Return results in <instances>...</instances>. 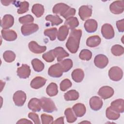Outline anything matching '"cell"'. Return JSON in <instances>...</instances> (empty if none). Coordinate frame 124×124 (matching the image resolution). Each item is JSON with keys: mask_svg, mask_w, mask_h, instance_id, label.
I'll list each match as a JSON object with an SVG mask.
<instances>
[{"mask_svg": "<svg viewBox=\"0 0 124 124\" xmlns=\"http://www.w3.org/2000/svg\"><path fill=\"white\" fill-rule=\"evenodd\" d=\"M81 35L82 31L80 29L73 30L71 31L66 43V46L71 53H75L77 52Z\"/></svg>", "mask_w": 124, "mask_h": 124, "instance_id": "cell-1", "label": "cell"}, {"mask_svg": "<svg viewBox=\"0 0 124 124\" xmlns=\"http://www.w3.org/2000/svg\"><path fill=\"white\" fill-rule=\"evenodd\" d=\"M42 108L46 112L52 113L57 110L53 101L50 98L43 97L40 99Z\"/></svg>", "mask_w": 124, "mask_h": 124, "instance_id": "cell-2", "label": "cell"}, {"mask_svg": "<svg viewBox=\"0 0 124 124\" xmlns=\"http://www.w3.org/2000/svg\"><path fill=\"white\" fill-rule=\"evenodd\" d=\"M64 70L61 63L60 62L51 65L48 69V74L53 78H59L62 75Z\"/></svg>", "mask_w": 124, "mask_h": 124, "instance_id": "cell-3", "label": "cell"}, {"mask_svg": "<svg viewBox=\"0 0 124 124\" xmlns=\"http://www.w3.org/2000/svg\"><path fill=\"white\" fill-rule=\"evenodd\" d=\"M123 76V72L121 68L118 66L111 67L108 71V76L109 78L115 81L120 80Z\"/></svg>", "mask_w": 124, "mask_h": 124, "instance_id": "cell-4", "label": "cell"}, {"mask_svg": "<svg viewBox=\"0 0 124 124\" xmlns=\"http://www.w3.org/2000/svg\"><path fill=\"white\" fill-rule=\"evenodd\" d=\"M26 99V94L22 91H16L13 95V101L17 106H22Z\"/></svg>", "mask_w": 124, "mask_h": 124, "instance_id": "cell-5", "label": "cell"}, {"mask_svg": "<svg viewBox=\"0 0 124 124\" xmlns=\"http://www.w3.org/2000/svg\"><path fill=\"white\" fill-rule=\"evenodd\" d=\"M109 9L111 13L114 14H120L123 12L124 9V1H115L109 6Z\"/></svg>", "mask_w": 124, "mask_h": 124, "instance_id": "cell-6", "label": "cell"}, {"mask_svg": "<svg viewBox=\"0 0 124 124\" xmlns=\"http://www.w3.org/2000/svg\"><path fill=\"white\" fill-rule=\"evenodd\" d=\"M101 33L107 39H110L114 36V31L112 26L109 24H105L101 28Z\"/></svg>", "mask_w": 124, "mask_h": 124, "instance_id": "cell-7", "label": "cell"}, {"mask_svg": "<svg viewBox=\"0 0 124 124\" xmlns=\"http://www.w3.org/2000/svg\"><path fill=\"white\" fill-rule=\"evenodd\" d=\"M39 29V26L36 24H28L23 25L21 28V33L24 36L29 35Z\"/></svg>", "mask_w": 124, "mask_h": 124, "instance_id": "cell-8", "label": "cell"}, {"mask_svg": "<svg viewBox=\"0 0 124 124\" xmlns=\"http://www.w3.org/2000/svg\"><path fill=\"white\" fill-rule=\"evenodd\" d=\"M95 65L99 68H105L108 63V58L103 54L96 55L94 59Z\"/></svg>", "mask_w": 124, "mask_h": 124, "instance_id": "cell-9", "label": "cell"}, {"mask_svg": "<svg viewBox=\"0 0 124 124\" xmlns=\"http://www.w3.org/2000/svg\"><path fill=\"white\" fill-rule=\"evenodd\" d=\"M98 94L103 99H107L110 98L113 95L114 90L109 86H103L99 90Z\"/></svg>", "mask_w": 124, "mask_h": 124, "instance_id": "cell-10", "label": "cell"}, {"mask_svg": "<svg viewBox=\"0 0 124 124\" xmlns=\"http://www.w3.org/2000/svg\"><path fill=\"white\" fill-rule=\"evenodd\" d=\"M92 14V8L87 5H82L80 7L78 11V15L82 20H85L89 18Z\"/></svg>", "mask_w": 124, "mask_h": 124, "instance_id": "cell-11", "label": "cell"}, {"mask_svg": "<svg viewBox=\"0 0 124 124\" xmlns=\"http://www.w3.org/2000/svg\"><path fill=\"white\" fill-rule=\"evenodd\" d=\"M31 74V69L30 66L27 64H22L17 70V76L21 78H28Z\"/></svg>", "mask_w": 124, "mask_h": 124, "instance_id": "cell-12", "label": "cell"}, {"mask_svg": "<svg viewBox=\"0 0 124 124\" xmlns=\"http://www.w3.org/2000/svg\"><path fill=\"white\" fill-rule=\"evenodd\" d=\"M29 48L30 50L33 53L36 54H40L45 52L46 49V46H39L36 42L32 41L29 44Z\"/></svg>", "mask_w": 124, "mask_h": 124, "instance_id": "cell-13", "label": "cell"}, {"mask_svg": "<svg viewBox=\"0 0 124 124\" xmlns=\"http://www.w3.org/2000/svg\"><path fill=\"white\" fill-rule=\"evenodd\" d=\"M14 23V17L10 15H5L1 19V27L4 30L8 29L13 25Z\"/></svg>", "mask_w": 124, "mask_h": 124, "instance_id": "cell-14", "label": "cell"}, {"mask_svg": "<svg viewBox=\"0 0 124 124\" xmlns=\"http://www.w3.org/2000/svg\"><path fill=\"white\" fill-rule=\"evenodd\" d=\"M84 27L85 30L88 32H94L97 29V22L94 19H89L85 21Z\"/></svg>", "mask_w": 124, "mask_h": 124, "instance_id": "cell-15", "label": "cell"}, {"mask_svg": "<svg viewBox=\"0 0 124 124\" xmlns=\"http://www.w3.org/2000/svg\"><path fill=\"white\" fill-rule=\"evenodd\" d=\"M70 7L65 3H59L54 5L52 11L54 14H59L61 16H62Z\"/></svg>", "mask_w": 124, "mask_h": 124, "instance_id": "cell-16", "label": "cell"}, {"mask_svg": "<svg viewBox=\"0 0 124 124\" xmlns=\"http://www.w3.org/2000/svg\"><path fill=\"white\" fill-rule=\"evenodd\" d=\"M90 106L93 110H98L102 107L103 102L101 98L98 96H94L90 100Z\"/></svg>", "mask_w": 124, "mask_h": 124, "instance_id": "cell-17", "label": "cell"}, {"mask_svg": "<svg viewBox=\"0 0 124 124\" xmlns=\"http://www.w3.org/2000/svg\"><path fill=\"white\" fill-rule=\"evenodd\" d=\"M1 33L2 38L8 41H14L17 38V34L13 30H6L3 29L1 30Z\"/></svg>", "mask_w": 124, "mask_h": 124, "instance_id": "cell-18", "label": "cell"}, {"mask_svg": "<svg viewBox=\"0 0 124 124\" xmlns=\"http://www.w3.org/2000/svg\"><path fill=\"white\" fill-rule=\"evenodd\" d=\"M28 107L30 109L33 111L37 112L40 111L42 108L40 99L36 98H33L31 99L28 103Z\"/></svg>", "mask_w": 124, "mask_h": 124, "instance_id": "cell-19", "label": "cell"}, {"mask_svg": "<svg viewBox=\"0 0 124 124\" xmlns=\"http://www.w3.org/2000/svg\"><path fill=\"white\" fill-rule=\"evenodd\" d=\"M46 79L41 77H36L34 78L30 83L31 87L35 89H38L43 87L46 83Z\"/></svg>", "mask_w": 124, "mask_h": 124, "instance_id": "cell-20", "label": "cell"}, {"mask_svg": "<svg viewBox=\"0 0 124 124\" xmlns=\"http://www.w3.org/2000/svg\"><path fill=\"white\" fill-rule=\"evenodd\" d=\"M110 107L119 113H123L124 111V101L123 99H116L111 103Z\"/></svg>", "mask_w": 124, "mask_h": 124, "instance_id": "cell-21", "label": "cell"}, {"mask_svg": "<svg viewBox=\"0 0 124 124\" xmlns=\"http://www.w3.org/2000/svg\"><path fill=\"white\" fill-rule=\"evenodd\" d=\"M72 108L76 116L78 117L83 116L86 112V107L82 103H79L76 104Z\"/></svg>", "mask_w": 124, "mask_h": 124, "instance_id": "cell-22", "label": "cell"}, {"mask_svg": "<svg viewBox=\"0 0 124 124\" xmlns=\"http://www.w3.org/2000/svg\"><path fill=\"white\" fill-rule=\"evenodd\" d=\"M54 50V52L57 61L60 62L64 58L69 56V54L62 47L59 46L56 47Z\"/></svg>", "mask_w": 124, "mask_h": 124, "instance_id": "cell-23", "label": "cell"}, {"mask_svg": "<svg viewBox=\"0 0 124 124\" xmlns=\"http://www.w3.org/2000/svg\"><path fill=\"white\" fill-rule=\"evenodd\" d=\"M101 41V39L99 36H91L87 39L86 45L90 47H94L98 46L100 44Z\"/></svg>", "mask_w": 124, "mask_h": 124, "instance_id": "cell-24", "label": "cell"}, {"mask_svg": "<svg viewBox=\"0 0 124 124\" xmlns=\"http://www.w3.org/2000/svg\"><path fill=\"white\" fill-rule=\"evenodd\" d=\"M69 32V28L66 25H63L60 27L57 32L58 39L61 41L65 40Z\"/></svg>", "mask_w": 124, "mask_h": 124, "instance_id": "cell-25", "label": "cell"}, {"mask_svg": "<svg viewBox=\"0 0 124 124\" xmlns=\"http://www.w3.org/2000/svg\"><path fill=\"white\" fill-rule=\"evenodd\" d=\"M71 76L73 80L76 82H80L84 78V73L82 69L78 68L72 72Z\"/></svg>", "mask_w": 124, "mask_h": 124, "instance_id": "cell-26", "label": "cell"}, {"mask_svg": "<svg viewBox=\"0 0 124 124\" xmlns=\"http://www.w3.org/2000/svg\"><path fill=\"white\" fill-rule=\"evenodd\" d=\"M106 114L107 117L111 120H117L120 116V113L114 110L110 106L107 108Z\"/></svg>", "mask_w": 124, "mask_h": 124, "instance_id": "cell-27", "label": "cell"}, {"mask_svg": "<svg viewBox=\"0 0 124 124\" xmlns=\"http://www.w3.org/2000/svg\"><path fill=\"white\" fill-rule=\"evenodd\" d=\"M64 24L69 29L73 30L78 26L79 22L77 17L72 16L66 19Z\"/></svg>", "mask_w": 124, "mask_h": 124, "instance_id": "cell-28", "label": "cell"}, {"mask_svg": "<svg viewBox=\"0 0 124 124\" xmlns=\"http://www.w3.org/2000/svg\"><path fill=\"white\" fill-rule=\"evenodd\" d=\"M64 97L66 101L76 100L79 97V93L76 90H71L64 94Z\"/></svg>", "mask_w": 124, "mask_h": 124, "instance_id": "cell-29", "label": "cell"}, {"mask_svg": "<svg viewBox=\"0 0 124 124\" xmlns=\"http://www.w3.org/2000/svg\"><path fill=\"white\" fill-rule=\"evenodd\" d=\"M31 11L37 17H40L44 14V8L40 4H35L32 6Z\"/></svg>", "mask_w": 124, "mask_h": 124, "instance_id": "cell-30", "label": "cell"}, {"mask_svg": "<svg viewBox=\"0 0 124 124\" xmlns=\"http://www.w3.org/2000/svg\"><path fill=\"white\" fill-rule=\"evenodd\" d=\"M46 92L49 96H53L57 95L58 93L57 85L53 82L50 83L46 88Z\"/></svg>", "mask_w": 124, "mask_h": 124, "instance_id": "cell-31", "label": "cell"}, {"mask_svg": "<svg viewBox=\"0 0 124 124\" xmlns=\"http://www.w3.org/2000/svg\"><path fill=\"white\" fill-rule=\"evenodd\" d=\"M46 20L49 21L51 23L52 26L59 25L62 22V20L57 15L53 16L48 15L46 17Z\"/></svg>", "mask_w": 124, "mask_h": 124, "instance_id": "cell-32", "label": "cell"}, {"mask_svg": "<svg viewBox=\"0 0 124 124\" xmlns=\"http://www.w3.org/2000/svg\"><path fill=\"white\" fill-rule=\"evenodd\" d=\"M31 64L33 69L36 72H41L44 68V64L40 60L37 59H34L31 61Z\"/></svg>", "mask_w": 124, "mask_h": 124, "instance_id": "cell-33", "label": "cell"}, {"mask_svg": "<svg viewBox=\"0 0 124 124\" xmlns=\"http://www.w3.org/2000/svg\"><path fill=\"white\" fill-rule=\"evenodd\" d=\"M64 115L66 116V121L68 123H72L75 122L77 120V117L71 108H67L65 110Z\"/></svg>", "mask_w": 124, "mask_h": 124, "instance_id": "cell-34", "label": "cell"}, {"mask_svg": "<svg viewBox=\"0 0 124 124\" xmlns=\"http://www.w3.org/2000/svg\"><path fill=\"white\" fill-rule=\"evenodd\" d=\"M57 29L56 28L47 29L44 31V34L49 37L51 41L55 40L57 34Z\"/></svg>", "mask_w": 124, "mask_h": 124, "instance_id": "cell-35", "label": "cell"}, {"mask_svg": "<svg viewBox=\"0 0 124 124\" xmlns=\"http://www.w3.org/2000/svg\"><path fill=\"white\" fill-rule=\"evenodd\" d=\"M111 52L114 56H119L124 54V49L122 46L120 45H115L112 46Z\"/></svg>", "mask_w": 124, "mask_h": 124, "instance_id": "cell-36", "label": "cell"}, {"mask_svg": "<svg viewBox=\"0 0 124 124\" xmlns=\"http://www.w3.org/2000/svg\"><path fill=\"white\" fill-rule=\"evenodd\" d=\"M3 58L6 62H12L16 59V54L11 50H7L4 52Z\"/></svg>", "mask_w": 124, "mask_h": 124, "instance_id": "cell-37", "label": "cell"}, {"mask_svg": "<svg viewBox=\"0 0 124 124\" xmlns=\"http://www.w3.org/2000/svg\"><path fill=\"white\" fill-rule=\"evenodd\" d=\"M92 56V53L89 50L87 49H82L79 54V57L81 60L85 61L90 60Z\"/></svg>", "mask_w": 124, "mask_h": 124, "instance_id": "cell-38", "label": "cell"}, {"mask_svg": "<svg viewBox=\"0 0 124 124\" xmlns=\"http://www.w3.org/2000/svg\"><path fill=\"white\" fill-rule=\"evenodd\" d=\"M42 57L45 61L48 62H53L56 57L55 55L54 52V50H51L49 51L44 53L42 55Z\"/></svg>", "mask_w": 124, "mask_h": 124, "instance_id": "cell-39", "label": "cell"}, {"mask_svg": "<svg viewBox=\"0 0 124 124\" xmlns=\"http://www.w3.org/2000/svg\"><path fill=\"white\" fill-rule=\"evenodd\" d=\"M60 63L63 67L64 72L68 71L73 66V62L70 59H66L62 61H61Z\"/></svg>", "mask_w": 124, "mask_h": 124, "instance_id": "cell-40", "label": "cell"}, {"mask_svg": "<svg viewBox=\"0 0 124 124\" xmlns=\"http://www.w3.org/2000/svg\"><path fill=\"white\" fill-rule=\"evenodd\" d=\"M34 21V18L30 15H27L19 18V21L21 24L25 25L31 24Z\"/></svg>", "mask_w": 124, "mask_h": 124, "instance_id": "cell-41", "label": "cell"}, {"mask_svg": "<svg viewBox=\"0 0 124 124\" xmlns=\"http://www.w3.org/2000/svg\"><path fill=\"white\" fill-rule=\"evenodd\" d=\"M29 2L26 1L21 2L19 5V8L17 9V13L19 14H22L29 10Z\"/></svg>", "mask_w": 124, "mask_h": 124, "instance_id": "cell-42", "label": "cell"}, {"mask_svg": "<svg viewBox=\"0 0 124 124\" xmlns=\"http://www.w3.org/2000/svg\"><path fill=\"white\" fill-rule=\"evenodd\" d=\"M72 86V82L68 79H63L60 83V89L62 91H65Z\"/></svg>", "mask_w": 124, "mask_h": 124, "instance_id": "cell-43", "label": "cell"}, {"mask_svg": "<svg viewBox=\"0 0 124 124\" xmlns=\"http://www.w3.org/2000/svg\"><path fill=\"white\" fill-rule=\"evenodd\" d=\"M42 123L43 124H52L53 118L52 116L48 115L46 114H42L41 116Z\"/></svg>", "mask_w": 124, "mask_h": 124, "instance_id": "cell-44", "label": "cell"}, {"mask_svg": "<svg viewBox=\"0 0 124 124\" xmlns=\"http://www.w3.org/2000/svg\"><path fill=\"white\" fill-rule=\"evenodd\" d=\"M76 14V10L74 8H72L70 7L69 9L64 14V15L62 16L66 19L69 18L70 17H72L74 16Z\"/></svg>", "mask_w": 124, "mask_h": 124, "instance_id": "cell-45", "label": "cell"}, {"mask_svg": "<svg viewBox=\"0 0 124 124\" xmlns=\"http://www.w3.org/2000/svg\"><path fill=\"white\" fill-rule=\"evenodd\" d=\"M28 117L33 121L34 124H40V121L38 115L36 113L34 112H30L28 114Z\"/></svg>", "mask_w": 124, "mask_h": 124, "instance_id": "cell-46", "label": "cell"}, {"mask_svg": "<svg viewBox=\"0 0 124 124\" xmlns=\"http://www.w3.org/2000/svg\"><path fill=\"white\" fill-rule=\"evenodd\" d=\"M116 26L119 32H123L124 31V19H122L118 20L116 22Z\"/></svg>", "mask_w": 124, "mask_h": 124, "instance_id": "cell-47", "label": "cell"}, {"mask_svg": "<svg viewBox=\"0 0 124 124\" xmlns=\"http://www.w3.org/2000/svg\"><path fill=\"white\" fill-rule=\"evenodd\" d=\"M16 124H32V123L25 118L21 119L16 123Z\"/></svg>", "mask_w": 124, "mask_h": 124, "instance_id": "cell-48", "label": "cell"}, {"mask_svg": "<svg viewBox=\"0 0 124 124\" xmlns=\"http://www.w3.org/2000/svg\"><path fill=\"white\" fill-rule=\"evenodd\" d=\"M52 124H64L63 117H61L57 119L55 121L52 122Z\"/></svg>", "mask_w": 124, "mask_h": 124, "instance_id": "cell-49", "label": "cell"}, {"mask_svg": "<svg viewBox=\"0 0 124 124\" xmlns=\"http://www.w3.org/2000/svg\"><path fill=\"white\" fill-rule=\"evenodd\" d=\"M12 1H8V0H1V2L4 5H8L10 4L11 2H12Z\"/></svg>", "mask_w": 124, "mask_h": 124, "instance_id": "cell-50", "label": "cell"}, {"mask_svg": "<svg viewBox=\"0 0 124 124\" xmlns=\"http://www.w3.org/2000/svg\"><path fill=\"white\" fill-rule=\"evenodd\" d=\"M4 85H5V82H3L2 80H0V86H1L0 92L2 91V90L3 89V87L4 86Z\"/></svg>", "mask_w": 124, "mask_h": 124, "instance_id": "cell-51", "label": "cell"}, {"mask_svg": "<svg viewBox=\"0 0 124 124\" xmlns=\"http://www.w3.org/2000/svg\"><path fill=\"white\" fill-rule=\"evenodd\" d=\"M90 123L89 122H81L80 123Z\"/></svg>", "mask_w": 124, "mask_h": 124, "instance_id": "cell-52", "label": "cell"}]
</instances>
